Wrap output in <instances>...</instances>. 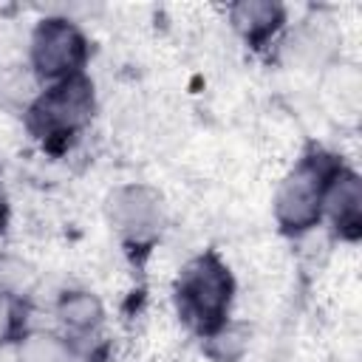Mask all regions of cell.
Instances as JSON below:
<instances>
[{
    "instance_id": "cell-1",
    "label": "cell",
    "mask_w": 362,
    "mask_h": 362,
    "mask_svg": "<svg viewBox=\"0 0 362 362\" xmlns=\"http://www.w3.org/2000/svg\"><path fill=\"white\" fill-rule=\"evenodd\" d=\"M93 113L96 88L85 71L51 85H40V90L23 110V124L42 150L65 153L85 136Z\"/></svg>"
},
{
    "instance_id": "cell-2",
    "label": "cell",
    "mask_w": 362,
    "mask_h": 362,
    "mask_svg": "<svg viewBox=\"0 0 362 362\" xmlns=\"http://www.w3.org/2000/svg\"><path fill=\"white\" fill-rule=\"evenodd\" d=\"M235 274L218 249L189 257L173 280V305L178 320L201 339L232 317Z\"/></svg>"
},
{
    "instance_id": "cell-3",
    "label": "cell",
    "mask_w": 362,
    "mask_h": 362,
    "mask_svg": "<svg viewBox=\"0 0 362 362\" xmlns=\"http://www.w3.org/2000/svg\"><path fill=\"white\" fill-rule=\"evenodd\" d=\"M339 167L342 161L325 150H311L297 158V164L280 178L272 201L280 232L300 238L322 223V195Z\"/></svg>"
},
{
    "instance_id": "cell-4",
    "label": "cell",
    "mask_w": 362,
    "mask_h": 362,
    "mask_svg": "<svg viewBox=\"0 0 362 362\" xmlns=\"http://www.w3.org/2000/svg\"><path fill=\"white\" fill-rule=\"evenodd\" d=\"M90 42L82 25L65 14H45L28 34V71L37 85H51L85 74Z\"/></svg>"
},
{
    "instance_id": "cell-5",
    "label": "cell",
    "mask_w": 362,
    "mask_h": 362,
    "mask_svg": "<svg viewBox=\"0 0 362 362\" xmlns=\"http://www.w3.org/2000/svg\"><path fill=\"white\" fill-rule=\"evenodd\" d=\"M105 218L127 252H150L164 229V195L150 184H119L105 198Z\"/></svg>"
},
{
    "instance_id": "cell-6",
    "label": "cell",
    "mask_w": 362,
    "mask_h": 362,
    "mask_svg": "<svg viewBox=\"0 0 362 362\" xmlns=\"http://www.w3.org/2000/svg\"><path fill=\"white\" fill-rule=\"evenodd\" d=\"M322 221L331 223L334 235L345 243L362 235V181L351 167H339L322 195Z\"/></svg>"
},
{
    "instance_id": "cell-7",
    "label": "cell",
    "mask_w": 362,
    "mask_h": 362,
    "mask_svg": "<svg viewBox=\"0 0 362 362\" xmlns=\"http://www.w3.org/2000/svg\"><path fill=\"white\" fill-rule=\"evenodd\" d=\"M226 17L235 37L246 48L263 51L283 34L288 11L283 3H274V0H240L226 8Z\"/></svg>"
},
{
    "instance_id": "cell-8",
    "label": "cell",
    "mask_w": 362,
    "mask_h": 362,
    "mask_svg": "<svg viewBox=\"0 0 362 362\" xmlns=\"http://www.w3.org/2000/svg\"><path fill=\"white\" fill-rule=\"evenodd\" d=\"M54 314H57V322H59V334L68 337L76 348L85 339H96L102 325H105V305L88 288H68V291H62L57 297Z\"/></svg>"
},
{
    "instance_id": "cell-9",
    "label": "cell",
    "mask_w": 362,
    "mask_h": 362,
    "mask_svg": "<svg viewBox=\"0 0 362 362\" xmlns=\"http://www.w3.org/2000/svg\"><path fill=\"white\" fill-rule=\"evenodd\" d=\"M14 362H82V351L59 331L28 328L14 342Z\"/></svg>"
},
{
    "instance_id": "cell-10",
    "label": "cell",
    "mask_w": 362,
    "mask_h": 362,
    "mask_svg": "<svg viewBox=\"0 0 362 362\" xmlns=\"http://www.w3.org/2000/svg\"><path fill=\"white\" fill-rule=\"evenodd\" d=\"M201 342H204V351H206L209 359H215V362H238L249 348V328L229 317L221 328H215L212 334L201 337Z\"/></svg>"
},
{
    "instance_id": "cell-11",
    "label": "cell",
    "mask_w": 362,
    "mask_h": 362,
    "mask_svg": "<svg viewBox=\"0 0 362 362\" xmlns=\"http://www.w3.org/2000/svg\"><path fill=\"white\" fill-rule=\"evenodd\" d=\"M37 272L28 260L11 255V252H0V294L3 297H25L28 288L34 286Z\"/></svg>"
},
{
    "instance_id": "cell-12",
    "label": "cell",
    "mask_w": 362,
    "mask_h": 362,
    "mask_svg": "<svg viewBox=\"0 0 362 362\" xmlns=\"http://www.w3.org/2000/svg\"><path fill=\"white\" fill-rule=\"evenodd\" d=\"M25 305L20 297L0 294V348L14 345L25 334Z\"/></svg>"
},
{
    "instance_id": "cell-13",
    "label": "cell",
    "mask_w": 362,
    "mask_h": 362,
    "mask_svg": "<svg viewBox=\"0 0 362 362\" xmlns=\"http://www.w3.org/2000/svg\"><path fill=\"white\" fill-rule=\"evenodd\" d=\"M6 218H8V189H6V178L0 167V229L6 226Z\"/></svg>"
}]
</instances>
